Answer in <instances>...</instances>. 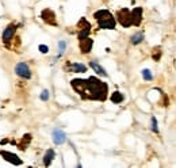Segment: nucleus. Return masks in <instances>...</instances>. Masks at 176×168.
I'll use <instances>...</instances> for the list:
<instances>
[{"label": "nucleus", "instance_id": "11", "mask_svg": "<svg viewBox=\"0 0 176 168\" xmlns=\"http://www.w3.org/2000/svg\"><path fill=\"white\" fill-rule=\"evenodd\" d=\"M131 20H133V26H140L142 22V8L141 7H135L131 11Z\"/></svg>", "mask_w": 176, "mask_h": 168}, {"label": "nucleus", "instance_id": "8", "mask_svg": "<svg viewBox=\"0 0 176 168\" xmlns=\"http://www.w3.org/2000/svg\"><path fill=\"white\" fill-rule=\"evenodd\" d=\"M41 18H42V20L45 22V23L50 24V26H57L56 14L51 10H49V8H46V10H43L42 12H41Z\"/></svg>", "mask_w": 176, "mask_h": 168}, {"label": "nucleus", "instance_id": "15", "mask_svg": "<svg viewBox=\"0 0 176 168\" xmlns=\"http://www.w3.org/2000/svg\"><path fill=\"white\" fill-rule=\"evenodd\" d=\"M30 141H31V134H24L23 138H22V141H20V142H16V145L19 146V149L24 151V149L27 148V145H29Z\"/></svg>", "mask_w": 176, "mask_h": 168}, {"label": "nucleus", "instance_id": "4", "mask_svg": "<svg viewBox=\"0 0 176 168\" xmlns=\"http://www.w3.org/2000/svg\"><path fill=\"white\" fill-rule=\"evenodd\" d=\"M77 27H79V35H77V37H79V41L83 39V38L89 37V33H91L92 26H91V23H89V22L85 18H81L80 20H79Z\"/></svg>", "mask_w": 176, "mask_h": 168}, {"label": "nucleus", "instance_id": "5", "mask_svg": "<svg viewBox=\"0 0 176 168\" xmlns=\"http://www.w3.org/2000/svg\"><path fill=\"white\" fill-rule=\"evenodd\" d=\"M16 24L15 23H10L7 27L4 29V31H3V35H2V38H3V42H4V45L7 46H10V42L14 39V37H15V33H16Z\"/></svg>", "mask_w": 176, "mask_h": 168}, {"label": "nucleus", "instance_id": "9", "mask_svg": "<svg viewBox=\"0 0 176 168\" xmlns=\"http://www.w3.org/2000/svg\"><path fill=\"white\" fill-rule=\"evenodd\" d=\"M79 46H80V51L83 54H87L92 50V46H94V39H91L89 37L83 38V39L79 41Z\"/></svg>", "mask_w": 176, "mask_h": 168}, {"label": "nucleus", "instance_id": "19", "mask_svg": "<svg viewBox=\"0 0 176 168\" xmlns=\"http://www.w3.org/2000/svg\"><path fill=\"white\" fill-rule=\"evenodd\" d=\"M150 129H152V132H154V133H159V127H157V119L154 118V117H152L150 118Z\"/></svg>", "mask_w": 176, "mask_h": 168}, {"label": "nucleus", "instance_id": "12", "mask_svg": "<svg viewBox=\"0 0 176 168\" xmlns=\"http://www.w3.org/2000/svg\"><path fill=\"white\" fill-rule=\"evenodd\" d=\"M69 70L73 73H84L87 72V67L84 64H80V62H73V64H69Z\"/></svg>", "mask_w": 176, "mask_h": 168}, {"label": "nucleus", "instance_id": "18", "mask_svg": "<svg viewBox=\"0 0 176 168\" xmlns=\"http://www.w3.org/2000/svg\"><path fill=\"white\" fill-rule=\"evenodd\" d=\"M142 77H144V80L150 81L152 79H153V75H152L150 69H144V70H142Z\"/></svg>", "mask_w": 176, "mask_h": 168}, {"label": "nucleus", "instance_id": "1", "mask_svg": "<svg viewBox=\"0 0 176 168\" xmlns=\"http://www.w3.org/2000/svg\"><path fill=\"white\" fill-rule=\"evenodd\" d=\"M70 86L83 100L104 102L108 96V86L95 76L88 79H73Z\"/></svg>", "mask_w": 176, "mask_h": 168}, {"label": "nucleus", "instance_id": "3", "mask_svg": "<svg viewBox=\"0 0 176 168\" xmlns=\"http://www.w3.org/2000/svg\"><path fill=\"white\" fill-rule=\"evenodd\" d=\"M116 20L121 24L122 27H130L133 26V20H131V11L127 8H122L116 12Z\"/></svg>", "mask_w": 176, "mask_h": 168}, {"label": "nucleus", "instance_id": "10", "mask_svg": "<svg viewBox=\"0 0 176 168\" xmlns=\"http://www.w3.org/2000/svg\"><path fill=\"white\" fill-rule=\"evenodd\" d=\"M51 137H53V142L56 145H61L66 141V134L61 129H54L53 133H51Z\"/></svg>", "mask_w": 176, "mask_h": 168}, {"label": "nucleus", "instance_id": "13", "mask_svg": "<svg viewBox=\"0 0 176 168\" xmlns=\"http://www.w3.org/2000/svg\"><path fill=\"white\" fill-rule=\"evenodd\" d=\"M54 156H56V152H54L53 149H48L45 156H43V165H45V167H49V165L51 164V161H53Z\"/></svg>", "mask_w": 176, "mask_h": 168}, {"label": "nucleus", "instance_id": "22", "mask_svg": "<svg viewBox=\"0 0 176 168\" xmlns=\"http://www.w3.org/2000/svg\"><path fill=\"white\" fill-rule=\"evenodd\" d=\"M38 49H39V51H41V53H43V54L49 51V48L46 45H39V48H38Z\"/></svg>", "mask_w": 176, "mask_h": 168}, {"label": "nucleus", "instance_id": "6", "mask_svg": "<svg viewBox=\"0 0 176 168\" xmlns=\"http://www.w3.org/2000/svg\"><path fill=\"white\" fill-rule=\"evenodd\" d=\"M15 73L19 76V77L27 79V80L31 77V70H30L29 65H27L26 62H19V64H16V67H15Z\"/></svg>", "mask_w": 176, "mask_h": 168}, {"label": "nucleus", "instance_id": "7", "mask_svg": "<svg viewBox=\"0 0 176 168\" xmlns=\"http://www.w3.org/2000/svg\"><path fill=\"white\" fill-rule=\"evenodd\" d=\"M0 156L5 160V161L11 163L14 165H22V159H19V156H16L15 153L12 152H8V151H0Z\"/></svg>", "mask_w": 176, "mask_h": 168}, {"label": "nucleus", "instance_id": "2", "mask_svg": "<svg viewBox=\"0 0 176 168\" xmlns=\"http://www.w3.org/2000/svg\"><path fill=\"white\" fill-rule=\"evenodd\" d=\"M94 18L96 19L99 29L103 30H114L115 29L116 20L114 18V15L107 10H99L94 14Z\"/></svg>", "mask_w": 176, "mask_h": 168}, {"label": "nucleus", "instance_id": "16", "mask_svg": "<svg viewBox=\"0 0 176 168\" xmlns=\"http://www.w3.org/2000/svg\"><path fill=\"white\" fill-rule=\"evenodd\" d=\"M123 99H125V96L119 91H115L113 95H111V102L115 103V104H119V103H122V102H123Z\"/></svg>", "mask_w": 176, "mask_h": 168}, {"label": "nucleus", "instance_id": "17", "mask_svg": "<svg viewBox=\"0 0 176 168\" xmlns=\"http://www.w3.org/2000/svg\"><path fill=\"white\" fill-rule=\"evenodd\" d=\"M142 41H144V34L142 33H135L134 35H131L130 42H131L133 45H138V43H141Z\"/></svg>", "mask_w": 176, "mask_h": 168}, {"label": "nucleus", "instance_id": "14", "mask_svg": "<svg viewBox=\"0 0 176 168\" xmlns=\"http://www.w3.org/2000/svg\"><path fill=\"white\" fill-rule=\"evenodd\" d=\"M89 67H91L92 69H94L95 72L97 73V75H100V76H107V72H106V69L102 67V65L97 64V62L91 61V62H89Z\"/></svg>", "mask_w": 176, "mask_h": 168}, {"label": "nucleus", "instance_id": "21", "mask_svg": "<svg viewBox=\"0 0 176 168\" xmlns=\"http://www.w3.org/2000/svg\"><path fill=\"white\" fill-rule=\"evenodd\" d=\"M41 100H43V102H46V100L49 99V91L48 89H43L42 91V94H41Z\"/></svg>", "mask_w": 176, "mask_h": 168}, {"label": "nucleus", "instance_id": "20", "mask_svg": "<svg viewBox=\"0 0 176 168\" xmlns=\"http://www.w3.org/2000/svg\"><path fill=\"white\" fill-rule=\"evenodd\" d=\"M58 49H60V53H58V57H60L65 51V49H66V42H65V41H60L58 42Z\"/></svg>", "mask_w": 176, "mask_h": 168}]
</instances>
